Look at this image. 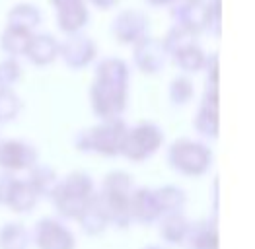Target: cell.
I'll use <instances>...</instances> for the list:
<instances>
[{
    "label": "cell",
    "mask_w": 255,
    "mask_h": 249,
    "mask_svg": "<svg viewBox=\"0 0 255 249\" xmlns=\"http://www.w3.org/2000/svg\"><path fill=\"white\" fill-rule=\"evenodd\" d=\"M25 181L31 185L39 199H49V201L55 197L57 189L61 185V177L57 169L49 164H39V162L27 171Z\"/></svg>",
    "instance_id": "17"
},
{
    "label": "cell",
    "mask_w": 255,
    "mask_h": 249,
    "mask_svg": "<svg viewBox=\"0 0 255 249\" xmlns=\"http://www.w3.org/2000/svg\"><path fill=\"white\" fill-rule=\"evenodd\" d=\"M21 78V64L18 59L6 57L0 61V90L14 88Z\"/></svg>",
    "instance_id": "31"
},
{
    "label": "cell",
    "mask_w": 255,
    "mask_h": 249,
    "mask_svg": "<svg viewBox=\"0 0 255 249\" xmlns=\"http://www.w3.org/2000/svg\"><path fill=\"white\" fill-rule=\"evenodd\" d=\"M39 23H41V10L29 2H20L12 6L6 16V25L21 31H29V33H33L39 27Z\"/></svg>",
    "instance_id": "19"
},
{
    "label": "cell",
    "mask_w": 255,
    "mask_h": 249,
    "mask_svg": "<svg viewBox=\"0 0 255 249\" xmlns=\"http://www.w3.org/2000/svg\"><path fill=\"white\" fill-rule=\"evenodd\" d=\"M59 57L72 70H84L98 57V45L86 33L66 35L61 41Z\"/></svg>",
    "instance_id": "10"
},
{
    "label": "cell",
    "mask_w": 255,
    "mask_h": 249,
    "mask_svg": "<svg viewBox=\"0 0 255 249\" xmlns=\"http://www.w3.org/2000/svg\"><path fill=\"white\" fill-rule=\"evenodd\" d=\"M164 140H166L164 130L156 123L144 121L134 126H128L121 148V156L134 164L146 162L164 146Z\"/></svg>",
    "instance_id": "6"
},
{
    "label": "cell",
    "mask_w": 255,
    "mask_h": 249,
    "mask_svg": "<svg viewBox=\"0 0 255 249\" xmlns=\"http://www.w3.org/2000/svg\"><path fill=\"white\" fill-rule=\"evenodd\" d=\"M86 2H90L98 10H111V8H115L119 4V0H86Z\"/></svg>",
    "instance_id": "35"
},
{
    "label": "cell",
    "mask_w": 255,
    "mask_h": 249,
    "mask_svg": "<svg viewBox=\"0 0 255 249\" xmlns=\"http://www.w3.org/2000/svg\"><path fill=\"white\" fill-rule=\"evenodd\" d=\"M160 238L170 244V246H181L185 236H187V230L191 220L183 214V212H177V214H166V216H160Z\"/></svg>",
    "instance_id": "20"
},
{
    "label": "cell",
    "mask_w": 255,
    "mask_h": 249,
    "mask_svg": "<svg viewBox=\"0 0 255 249\" xmlns=\"http://www.w3.org/2000/svg\"><path fill=\"white\" fill-rule=\"evenodd\" d=\"M195 43H197V35L191 33L189 29L181 27V25H175V23L166 31V35L162 39V45H164V49H166L170 59H173L177 53H181L183 49L191 47Z\"/></svg>",
    "instance_id": "28"
},
{
    "label": "cell",
    "mask_w": 255,
    "mask_h": 249,
    "mask_svg": "<svg viewBox=\"0 0 255 249\" xmlns=\"http://www.w3.org/2000/svg\"><path fill=\"white\" fill-rule=\"evenodd\" d=\"M39 162L37 148L21 138H4L0 140V171L18 173L29 171Z\"/></svg>",
    "instance_id": "8"
},
{
    "label": "cell",
    "mask_w": 255,
    "mask_h": 249,
    "mask_svg": "<svg viewBox=\"0 0 255 249\" xmlns=\"http://www.w3.org/2000/svg\"><path fill=\"white\" fill-rule=\"evenodd\" d=\"M205 88L211 90H218V55H207V62H205Z\"/></svg>",
    "instance_id": "33"
},
{
    "label": "cell",
    "mask_w": 255,
    "mask_h": 249,
    "mask_svg": "<svg viewBox=\"0 0 255 249\" xmlns=\"http://www.w3.org/2000/svg\"><path fill=\"white\" fill-rule=\"evenodd\" d=\"M31 234L21 222H6L0 228V249H29Z\"/></svg>",
    "instance_id": "26"
},
{
    "label": "cell",
    "mask_w": 255,
    "mask_h": 249,
    "mask_svg": "<svg viewBox=\"0 0 255 249\" xmlns=\"http://www.w3.org/2000/svg\"><path fill=\"white\" fill-rule=\"evenodd\" d=\"M195 98V84L187 74H179L175 78H171L168 86V100L175 107H183Z\"/></svg>",
    "instance_id": "29"
},
{
    "label": "cell",
    "mask_w": 255,
    "mask_h": 249,
    "mask_svg": "<svg viewBox=\"0 0 255 249\" xmlns=\"http://www.w3.org/2000/svg\"><path fill=\"white\" fill-rule=\"evenodd\" d=\"M154 193H156V201H158L162 216L183 212V208L187 205L185 191L177 185H162L158 189H154Z\"/></svg>",
    "instance_id": "23"
},
{
    "label": "cell",
    "mask_w": 255,
    "mask_h": 249,
    "mask_svg": "<svg viewBox=\"0 0 255 249\" xmlns=\"http://www.w3.org/2000/svg\"><path fill=\"white\" fill-rule=\"evenodd\" d=\"M21 98L14 92V88L0 90V124L12 123L21 113Z\"/></svg>",
    "instance_id": "30"
},
{
    "label": "cell",
    "mask_w": 255,
    "mask_h": 249,
    "mask_svg": "<svg viewBox=\"0 0 255 249\" xmlns=\"http://www.w3.org/2000/svg\"><path fill=\"white\" fill-rule=\"evenodd\" d=\"M94 78L98 80H107V82H121L128 84L130 78V70L128 64L123 59L117 57H106L96 64L94 68Z\"/></svg>",
    "instance_id": "25"
},
{
    "label": "cell",
    "mask_w": 255,
    "mask_h": 249,
    "mask_svg": "<svg viewBox=\"0 0 255 249\" xmlns=\"http://www.w3.org/2000/svg\"><path fill=\"white\" fill-rule=\"evenodd\" d=\"M171 20L199 37L209 31V0H179L171 6Z\"/></svg>",
    "instance_id": "11"
},
{
    "label": "cell",
    "mask_w": 255,
    "mask_h": 249,
    "mask_svg": "<svg viewBox=\"0 0 255 249\" xmlns=\"http://www.w3.org/2000/svg\"><path fill=\"white\" fill-rule=\"evenodd\" d=\"M144 249H164V248H160V246H148V248H144Z\"/></svg>",
    "instance_id": "38"
},
{
    "label": "cell",
    "mask_w": 255,
    "mask_h": 249,
    "mask_svg": "<svg viewBox=\"0 0 255 249\" xmlns=\"http://www.w3.org/2000/svg\"><path fill=\"white\" fill-rule=\"evenodd\" d=\"M31 37H33V33H29V31H21V29L6 25L4 31L0 33V49L12 59L25 57Z\"/></svg>",
    "instance_id": "22"
},
{
    "label": "cell",
    "mask_w": 255,
    "mask_h": 249,
    "mask_svg": "<svg viewBox=\"0 0 255 249\" xmlns=\"http://www.w3.org/2000/svg\"><path fill=\"white\" fill-rule=\"evenodd\" d=\"M168 166L185 175V177H201L213 167V150L201 140L193 138H177L173 140L166 152Z\"/></svg>",
    "instance_id": "4"
},
{
    "label": "cell",
    "mask_w": 255,
    "mask_h": 249,
    "mask_svg": "<svg viewBox=\"0 0 255 249\" xmlns=\"http://www.w3.org/2000/svg\"><path fill=\"white\" fill-rule=\"evenodd\" d=\"M128 104V84L94 78L90 84V107L100 121L123 119Z\"/></svg>",
    "instance_id": "5"
},
{
    "label": "cell",
    "mask_w": 255,
    "mask_h": 249,
    "mask_svg": "<svg viewBox=\"0 0 255 249\" xmlns=\"http://www.w3.org/2000/svg\"><path fill=\"white\" fill-rule=\"evenodd\" d=\"M185 249H218V226L213 218L191 222L181 244Z\"/></svg>",
    "instance_id": "18"
},
{
    "label": "cell",
    "mask_w": 255,
    "mask_h": 249,
    "mask_svg": "<svg viewBox=\"0 0 255 249\" xmlns=\"http://www.w3.org/2000/svg\"><path fill=\"white\" fill-rule=\"evenodd\" d=\"M128 124L123 119L100 121L74 134V148L84 154H100L106 158L121 156Z\"/></svg>",
    "instance_id": "2"
},
{
    "label": "cell",
    "mask_w": 255,
    "mask_h": 249,
    "mask_svg": "<svg viewBox=\"0 0 255 249\" xmlns=\"http://www.w3.org/2000/svg\"><path fill=\"white\" fill-rule=\"evenodd\" d=\"M150 21L142 10H123L111 21V35L119 45H136L148 35Z\"/></svg>",
    "instance_id": "9"
},
{
    "label": "cell",
    "mask_w": 255,
    "mask_h": 249,
    "mask_svg": "<svg viewBox=\"0 0 255 249\" xmlns=\"http://www.w3.org/2000/svg\"><path fill=\"white\" fill-rule=\"evenodd\" d=\"M55 20L59 31H63L64 35H74V33H82L88 21H90V10H88V2H72V4H64L55 8Z\"/></svg>",
    "instance_id": "15"
},
{
    "label": "cell",
    "mask_w": 255,
    "mask_h": 249,
    "mask_svg": "<svg viewBox=\"0 0 255 249\" xmlns=\"http://www.w3.org/2000/svg\"><path fill=\"white\" fill-rule=\"evenodd\" d=\"M209 31L216 37L222 33V0H209Z\"/></svg>",
    "instance_id": "32"
},
{
    "label": "cell",
    "mask_w": 255,
    "mask_h": 249,
    "mask_svg": "<svg viewBox=\"0 0 255 249\" xmlns=\"http://www.w3.org/2000/svg\"><path fill=\"white\" fill-rule=\"evenodd\" d=\"M37 203H39V197L31 189V185L25 179H18L14 189H12V195H10L6 207L10 208L14 214H27L37 207Z\"/></svg>",
    "instance_id": "24"
},
{
    "label": "cell",
    "mask_w": 255,
    "mask_h": 249,
    "mask_svg": "<svg viewBox=\"0 0 255 249\" xmlns=\"http://www.w3.org/2000/svg\"><path fill=\"white\" fill-rule=\"evenodd\" d=\"M29 234L31 244L37 249H76V238L72 230L53 216L37 220Z\"/></svg>",
    "instance_id": "7"
},
{
    "label": "cell",
    "mask_w": 255,
    "mask_h": 249,
    "mask_svg": "<svg viewBox=\"0 0 255 249\" xmlns=\"http://www.w3.org/2000/svg\"><path fill=\"white\" fill-rule=\"evenodd\" d=\"M132 189H134V183H132L130 173H127V171L115 169V171H109L104 177L102 187L96 195H98V201H100L102 208L106 210L109 226H115L119 230H125L130 226L128 199H130Z\"/></svg>",
    "instance_id": "1"
},
{
    "label": "cell",
    "mask_w": 255,
    "mask_h": 249,
    "mask_svg": "<svg viewBox=\"0 0 255 249\" xmlns=\"http://www.w3.org/2000/svg\"><path fill=\"white\" fill-rule=\"evenodd\" d=\"M18 177L14 173H6V171H0V205L6 207L8 205V199L12 195V189L16 185Z\"/></svg>",
    "instance_id": "34"
},
{
    "label": "cell",
    "mask_w": 255,
    "mask_h": 249,
    "mask_svg": "<svg viewBox=\"0 0 255 249\" xmlns=\"http://www.w3.org/2000/svg\"><path fill=\"white\" fill-rule=\"evenodd\" d=\"M94 197L96 185L92 175H88L86 171H70L61 179V185L51 203L55 205L59 216L66 220H76L84 212V208L94 201Z\"/></svg>",
    "instance_id": "3"
},
{
    "label": "cell",
    "mask_w": 255,
    "mask_h": 249,
    "mask_svg": "<svg viewBox=\"0 0 255 249\" xmlns=\"http://www.w3.org/2000/svg\"><path fill=\"white\" fill-rule=\"evenodd\" d=\"M61 41L53 33H33L25 59L35 66H49L59 59Z\"/></svg>",
    "instance_id": "16"
},
{
    "label": "cell",
    "mask_w": 255,
    "mask_h": 249,
    "mask_svg": "<svg viewBox=\"0 0 255 249\" xmlns=\"http://www.w3.org/2000/svg\"><path fill=\"white\" fill-rule=\"evenodd\" d=\"M171 61L175 62V66L183 74H197V72H203V68H205L207 53L203 51V47L199 43H195L191 47L183 49L181 53H177Z\"/></svg>",
    "instance_id": "27"
},
{
    "label": "cell",
    "mask_w": 255,
    "mask_h": 249,
    "mask_svg": "<svg viewBox=\"0 0 255 249\" xmlns=\"http://www.w3.org/2000/svg\"><path fill=\"white\" fill-rule=\"evenodd\" d=\"M55 8H59V6H64V4H72V2H82V0H49Z\"/></svg>",
    "instance_id": "37"
},
{
    "label": "cell",
    "mask_w": 255,
    "mask_h": 249,
    "mask_svg": "<svg viewBox=\"0 0 255 249\" xmlns=\"http://www.w3.org/2000/svg\"><path fill=\"white\" fill-rule=\"evenodd\" d=\"M98 193V191H96ZM78 224H80V230L84 232L86 236H100L104 234L109 226V220H107L106 210L102 208L100 201H98V195L94 197V201L84 208V212L76 218Z\"/></svg>",
    "instance_id": "21"
},
{
    "label": "cell",
    "mask_w": 255,
    "mask_h": 249,
    "mask_svg": "<svg viewBox=\"0 0 255 249\" xmlns=\"http://www.w3.org/2000/svg\"><path fill=\"white\" fill-rule=\"evenodd\" d=\"M168 53L162 45V39L146 35L144 39L132 45V62L142 74H160L168 62Z\"/></svg>",
    "instance_id": "12"
},
{
    "label": "cell",
    "mask_w": 255,
    "mask_h": 249,
    "mask_svg": "<svg viewBox=\"0 0 255 249\" xmlns=\"http://www.w3.org/2000/svg\"><path fill=\"white\" fill-rule=\"evenodd\" d=\"M148 6L152 8H171V6H175L179 0H144Z\"/></svg>",
    "instance_id": "36"
},
{
    "label": "cell",
    "mask_w": 255,
    "mask_h": 249,
    "mask_svg": "<svg viewBox=\"0 0 255 249\" xmlns=\"http://www.w3.org/2000/svg\"><path fill=\"white\" fill-rule=\"evenodd\" d=\"M128 214L130 222H138L142 226H150L160 220L162 212L156 201V193L150 187H134L128 199Z\"/></svg>",
    "instance_id": "14"
},
{
    "label": "cell",
    "mask_w": 255,
    "mask_h": 249,
    "mask_svg": "<svg viewBox=\"0 0 255 249\" xmlns=\"http://www.w3.org/2000/svg\"><path fill=\"white\" fill-rule=\"evenodd\" d=\"M193 126L197 134L207 140L218 138V90L205 88L203 100L193 117Z\"/></svg>",
    "instance_id": "13"
}]
</instances>
